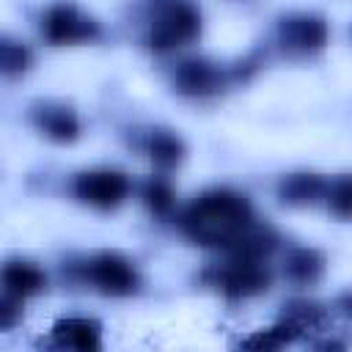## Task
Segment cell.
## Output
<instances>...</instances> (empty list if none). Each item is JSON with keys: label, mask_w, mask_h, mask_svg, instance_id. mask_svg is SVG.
<instances>
[{"label": "cell", "mask_w": 352, "mask_h": 352, "mask_svg": "<svg viewBox=\"0 0 352 352\" xmlns=\"http://www.w3.org/2000/svg\"><path fill=\"white\" fill-rule=\"evenodd\" d=\"M324 272V256L314 248H294L283 261V275L289 283L305 289L314 286Z\"/></svg>", "instance_id": "cell-14"}, {"label": "cell", "mask_w": 352, "mask_h": 352, "mask_svg": "<svg viewBox=\"0 0 352 352\" xmlns=\"http://www.w3.org/2000/svg\"><path fill=\"white\" fill-rule=\"evenodd\" d=\"M69 272L74 280L88 283L99 294H110V297H129L140 286L135 264L116 250H102V253L85 256L77 264H72Z\"/></svg>", "instance_id": "cell-3"}, {"label": "cell", "mask_w": 352, "mask_h": 352, "mask_svg": "<svg viewBox=\"0 0 352 352\" xmlns=\"http://www.w3.org/2000/svg\"><path fill=\"white\" fill-rule=\"evenodd\" d=\"M30 63V52L25 44L19 41H11V38H3L0 44V66H3V74L6 77H16L28 69Z\"/></svg>", "instance_id": "cell-20"}, {"label": "cell", "mask_w": 352, "mask_h": 352, "mask_svg": "<svg viewBox=\"0 0 352 352\" xmlns=\"http://www.w3.org/2000/svg\"><path fill=\"white\" fill-rule=\"evenodd\" d=\"M327 179L319 173H289L278 182V198L286 206H314L324 201Z\"/></svg>", "instance_id": "cell-11"}, {"label": "cell", "mask_w": 352, "mask_h": 352, "mask_svg": "<svg viewBox=\"0 0 352 352\" xmlns=\"http://www.w3.org/2000/svg\"><path fill=\"white\" fill-rule=\"evenodd\" d=\"M201 36V11L192 0H146L140 6V41L154 52H170Z\"/></svg>", "instance_id": "cell-2"}, {"label": "cell", "mask_w": 352, "mask_h": 352, "mask_svg": "<svg viewBox=\"0 0 352 352\" xmlns=\"http://www.w3.org/2000/svg\"><path fill=\"white\" fill-rule=\"evenodd\" d=\"M201 280L228 300H245L270 289V270L264 261L228 256L226 261L206 267L201 272Z\"/></svg>", "instance_id": "cell-4"}, {"label": "cell", "mask_w": 352, "mask_h": 352, "mask_svg": "<svg viewBox=\"0 0 352 352\" xmlns=\"http://www.w3.org/2000/svg\"><path fill=\"white\" fill-rule=\"evenodd\" d=\"M275 44L289 58H308L316 55L327 44V22L319 14L294 11L278 19Z\"/></svg>", "instance_id": "cell-6"}, {"label": "cell", "mask_w": 352, "mask_h": 352, "mask_svg": "<svg viewBox=\"0 0 352 352\" xmlns=\"http://www.w3.org/2000/svg\"><path fill=\"white\" fill-rule=\"evenodd\" d=\"M253 223L250 201L228 187L201 192L179 217L184 236L204 248H231L239 234Z\"/></svg>", "instance_id": "cell-1"}, {"label": "cell", "mask_w": 352, "mask_h": 352, "mask_svg": "<svg viewBox=\"0 0 352 352\" xmlns=\"http://www.w3.org/2000/svg\"><path fill=\"white\" fill-rule=\"evenodd\" d=\"M283 308H286V311H283V319H286L289 324H294V327L300 330V336H302V333H311V330H322L324 322H327L324 308H319V305H314V302L294 300V302H289V305H283Z\"/></svg>", "instance_id": "cell-17"}, {"label": "cell", "mask_w": 352, "mask_h": 352, "mask_svg": "<svg viewBox=\"0 0 352 352\" xmlns=\"http://www.w3.org/2000/svg\"><path fill=\"white\" fill-rule=\"evenodd\" d=\"M19 316H22V300L14 297V294H3V300H0V327L11 330Z\"/></svg>", "instance_id": "cell-21"}, {"label": "cell", "mask_w": 352, "mask_h": 352, "mask_svg": "<svg viewBox=\"0 0 352 352\" xmlns=\"http://www.w3.org/2000/svg\"><path fill=\"white\" fill-rule=\"evenodd\" d=\"M72 192L80 204L110 212L121 206L124 198L129 195V179L126 173L113 170V168H94V170H82L74 176Z\"/></svg>", "instance_id": "cell-8"}, {"label": "cell", "mask_w": 352, "mask_h": 352, "mask_svg": "<svg viewBox=\"0 0 352 352\" xmlns=\"http://www.w3.org/2000/svg\"><path fill=\"white\" fill-rule=\"evenodd\" d=\"M236 80L239 77H236L234 66H220L206 58H187V60H179L173 69V88L179 94L195 96V99L214 96Z\"/></svg>", "instance_id": "cell-7"}, {"label": "cell", "mask_w": 352, "mask_h": 352, "mask_svg": "<svg viewBox=\"0 0 352 352\" xmlns=\"http://www.w3.org/2000/svg\"><path fill=\"white\" fill-rule=\"evenodd\" d=\"M278 248V234L270 228V226H261V223H250L239 239L226 248L228 256H239V258H250V261H267V256Z\"/></svg>", "instance_id": "cell-13"}, {"label": "cell", "mask_w": 352, "mask_h": 352, "mask_svg": "<svg viewBox=\"0 0 352 352\" xmlns=\"http://www.w3.org/2000/svg\"><path fill=\"white\" fill-rule=\"evenodd\" d=\"M324 204L336 217L352 220V173H341L336 179H327Z\"/></svg>", "instance_id": "cell-18"}, {"label": "cell", "mask_w": 352, "mask_h": 352, "mask_svg": "<svg viewBox=\"0 0 352 352\" xmlns=\"http://www.w3.org/2000/svg\"><path fill=\"white\" fill-rule=\"evenodd\" d=\"M143 204L148 206V212L151 214H157V217H168L170 212H173V187H170V182H165L162 176H151L146 184H143Z\"/></svg>", "instance_id": "cell-19"}, {"label": "cell", "mask_w": 352, "mask_h": 352, "mask_svg": "<svg viewBox=\"0 0 352 352\" xmlns=\"http://www.w3.org/2000/svg\"><path fill=\"white\" fill-rule=\"evenodd\" d=\"M44 289H47V275L41 267H36L33 261H22V258L6 261V267H3V292L6 294L25 300Z\"/></svg>", "instance_id": "cell-12"}, {"label": "cell", "mask_w": 352, "mask_h": 352, "mask_svg": "<svg viewBox=\"0 0 352 352\" xmlns=\"http://www.w3.org/2000/svg\"><path fill=\"white\" fill-rule=\"evenodd\" d=\"M297 338H300V330L294 324H289L286 319H280L275 327L256 330L253 336L242 338L239 346H245V349H264L267 352V349H280V346H286V344H292Z\"/></svg>", "instance_id": "cell-16"}, {"label": "cell", "mask_w": 352, "mask_h": 352, "mask_svg": "<svg viewBox=\"0 0 352 352\" xmlns=\"http://www.w3.org/2000/svg\"><path fill=\"white\" fill-rule=\"evenodd\" d=\"M41 36L50 44H85L102 38V25L77 3L58 0L41 14Z\"/></svg>", "instance_id": "cell-5"}, {"label": "cell", "mask_w": 352, "mask_h": 352, "mask_svg": "<svg viewBox=\"0 0 352 352\" xmlns=\"http://www.w3.org/2000/svg\"><path fill=\"white\" fill-rule=\"evenodd\" d=\"M140 148L148 154V160L160 170L176 168L182 162V157H184V143L173 132H168V129H148L143 143H140Z\"/></svg>", "instance_id": "cell-15"}, {"label": "cell", "mask_w": 352, "mask_h": 352, "mask_svg": "<svg viewBox=\"0 0 352 352\" xmlns=\"http://www.w3.org/2000/svg\"><path fill=\"white\" fill-rule=\"evenodd\" d=\"M338 305H341V308H344V314H346V316L352 319V294H346V297H341V300H338Z\"/></svg>", "instance_id": "cell-22"}, {"label": "cell", "mask_w": 352, "mask_h": 352, "mask_svg": "<svg viewBox=\"0 0 352 352\" xmlns=\"http://www.w3.org/2000/svg\"><path fill=\"white\" fill-rule=\"evenodd\" d=\"M52 344L60 349L96 352L102 349V324L88 316H66L52 324Z\"/></svg>", "instance_id": "cell-10"}, {"label": "cell", "mask_w": 352, "mask_h": 352, "mask_svg": "<svg viewBox=\"0 0 352 352\" xmlns=\"http://www.w3.org/2000/svg\"><path fill=\"white\" fill-rule=\"evenodd\" d=\"M28 121L55 143H72L80 138V118L72 104L58 99H38L28 107Z\"/></svg>", "instance_id": "cell-9"}]
</instances>
